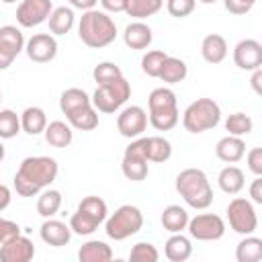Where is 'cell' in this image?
I'll list each match as a JSON object with an SVG mask.
<instances>
[{"mask_svg":"<svg viewBox=\"0 0 262 262\" xmlns=\"http://www.w3.org/2000/svg\"><path fill=\"white\" fill-rule=\"evenodd\" d=\"M145 127H147V113L137 104L123 108L117 117V129L123 137L135 139L145 131Z\"/></svg>","mask_w":262,"mask_h":262,"instance_id":"cell-14","label":"cell"},{"mask_svg":"<svg viewBox=\"0 0 262 262\" xmlns=\"http://www.w3.org/2000/svg\"><path fill=\"white\" fill-rule=\"evenodd\" d=\"M10 199H12L10 188L4 186V184H0V211H4V209L10 205Z\"/></svg>","mask_w":262,"mask_h":262,"instance_id":"cell-47","label":"cell"},{"mask_svg":"<svg viewBox=\"0 0 262 262\" xmlns=\"http://www.w3.org/2000/svg\"><path fill=\"white\" fill-rule=\"evenodd\" d=\"M2 160H4V145L0 143V162H2Z\"/></svg>","mask_w":262,"mask_h":262,"instance_id":"cell-50","label":"cell"},{"mask_svg":"<svg viewBox=\"0 0 262 262\" xmlns=\"http://www.w3.org/2000/svg\"><path fill=\"white\" fill-rule=\"evenodd\" d=\"M221 121V108L213 98H196L182 115V125L190 133H203L217 127Z\"/></svg>","mask_w":262,"mask_h":262,"instance_id":"cell-5","label":"cell"},{"mask_svg":"<svg viewBox=\"0 0 262 262\" xmlns=\"http://www.w3.org/2000/svg\"><path fill=\"white\" fill-rule=\"evenodd\" d=\"M262 70L258 68V70H254V74H252V88H254V92L256 94H262Z\"/></svg>","mask_w":262,"mask_h":262,"instance_id":"cell-49","label":"cell"},{"mask_svg":"<svg viewBox=\"0 0 262 262\" xmlns=\"http://www.w3.org/2000/svg\"><path fill=\"white\" fill-rule=\"evenodd\" d=\"M45 141L51 145V147H68L74 139V131L68 123L63 121H51L47 127H45Z\"/></svg>","mask_w":262,"mask_h":262,"instance_id":"cell-25","label":"cell"},{"mask_svg":"<svg viewBox=\"0 0 262 262\" xmlns=\"http://www.w3.org/2000/svg\"><path fill=\"white\" fill-rule=\"evenodd\" d=\"M47 20H49V31L53 35H66L74 27V10L68 6L53 8Z\"/></svg>","mask_w":262,"mask_h":262,"instance_id":"cell-32","label":"cell"},{"mask_svg":"<svg viewBox=\"0 0 262 262\" xmlns=\"http://www.w3.org/2000/svg\"><path fill=\"white\" fill-rule=\"evenodd\" d=\"M186 74H188L186 63L180 57H170L168 55L164 59V63H162V70H160L158 78L162 82H166V84H178V82H182L186 78Z\"/></svg>","mask_w":262,"mask_h":262,"instance_id":"cell-30","label":"cell"},{"mask_svg":"<svg viewBox=\"0 0 262 262\" xmlns=\"http://www.w3.org/2000/svg\"><path fill=\"white\" fill-rule=\"evenodd\" d=\"M39 233H41V239H43L47 246H53V248L68 246L70 239H72V229H70V225H66L63 221L51 219V217L45 219V223L41 225Z\"/></svg>","mask_w":262,"mask_h":262,"instance_id":"cell-18","label":"cell"},{"mask_svg":"<svg viewBox=\"0 0 262 262\" xmlns=\"http://www.w3.org/2000/svg\"><path fill=\"white\" fill-rule=\"evenodd\" d=\"M233 61L246 72L258 70L262 66V45L256 39H242L233 49Z\"/></svg>","mask_w":262,"mask_h":262,"instance_id":"cell-16","label":"cell"},{"mask_svg":"<svg viewBox=\"0 0 262 262\" xmlns=\"http://www.w3.org/2000/svg\"><path fill=\"white\" fill-rule=\"evenodd\" d=\"M162 225L170 233H180L188 225V213L180 205H168L162 211Z\"/></svg>","mask_w":262,"mask_h":262,"instance_id":"cell-28","label":"cell"},{"mask_svg":"<svg viewBox=\"0 0 262 262\" xmlns=\"http://www.w3.org/2000/svg\"><path fill=\"white\" fill-rule=\"evenodd\" d=\"M59 166L49 156L25 158L14 174V188L20 196H35L57 178Z\"/></svg>","mask_w":262,"mask_h":262,"instance_id":"cell-1","label":"cell"},{"mask_svg":"<svg viewBox=\"0 0 262 262\" xmlns=\"http://www.w3.org/2000/svg\"><path fill=\"white\" fill-rule=\"evenodd\" d=\"M123 176L133 182H141L147 178V156H145V137H135V141L129 143V147L123 154L121 162Z\"/></svg>","mask_w":262,"mask_h":262,"instance_id":"cell-9","label":"cell"},{"mask_svg":"<svg viewBox=\"0 0 262 262\" xmlns=\"http://www.w3.org/2000/svg\"><path fill=\"white\" fill-rule=\"evenodd\" d=\"M0 100H2V94H0Z\"/></svg>","mask_w":262,"mask_h":262,"instance_id":"cell-53","label":"cell"},{"mask_svg":"<svg viewBox=\"0 0 262 262\" xmlns=\"http://www.w3.org/2000/svg\"><path fill=\"white\" fill-rule=\"evenodd\" d=\"M92 76H94V80H96L98 86H104V84H111V82L119 80V78L123 76V72H121V68L115 66L113 61H102V63H98V66L92 70Z\"/></svg>","mask_w":262,"mask_h":262,"instance_id":"cell-38","label":"cell"},{"mask_svg":"<svg viewBox=\"0 0 262 262\" xmlns=\"http://www.w3.org/2000/svg\"><path fill=\"white\" fill-rule=\"evenodd\" d=\"M145 156H147V162H158V164L168 162L172 156V145L168 139L160 135L145 137Z\"/></svg>","mask_w":262,"mask_h":262,"instance_id":"cell-31","label":"cell"},{"mask_svg":"<svg viewBox=\"0 0 262 262\" xmlns=\"http://www.w3.org/2000/svg\"><path fill=\"white\" fill-rule=\"evenodd\" d=\"M149 123L154 129L158 131H170L176 127L180 115H178V106H176V94L170 88H156L151 90L149 98Z\"/></svg>","mask_w":262,"mask_h":262,"instance_id":"cell-4","label":"cell"},{"mask_svg":"<svg viewBox=\"0 0 262 262\" xmlns=\"http://www.w3.org/2000/svg\"><path fill=\"white\" fill-rule=\"evenodd\" d=\"M129 260L133 262H158L160 260V252L156 250L154 244L149 242H139L131 248L129 252Z\"/></svg>","mask_w":262,"mask_h":262,"instance_id":"cell-40","label":"cell"},{"mask_svg":"<svg viewBox=\"0 0 262 262\" xmlns=\"http://www.w3.org/2000/svg\"><path fill=\"white\" fill-rule=\"evenodd\" d=\"M51 10H53L51 0H20L16 8V23L25 29L39 27L49 18Z\"/></svg>","mask_w":262,"mask_h":262,"instance_id":"cell-12","label":"cell"},{"mask_svg":"<svg viewBox=\"0 0 262 262\" xmlns=\"http://www.w3.org/2000/svg\"><path fill=\"white\" fill-rule=\"evenodd\" d=\"M199 2H203V4H215L217 0H199Z\"/></svg>","mask_w":262,"mask_h":262,"instance_id":"cell-51","label":"cell"},{"mask_svg":"<svg viewBox=\"0 0 262 262\" xmlns=\"http://www.w3.org/2000/svg\"><path fill=\"white\" fill-rule=\"evenodd\" d=\"M164 254L170 262H184L192 256V244L186 235L180 233H172L166 242V248H164Z\"/></svg>","mask_w":262,"mask_h":262,"instance_id":"cell-23","label":"cell"},{"mask_svg":"<svg viewBox=\"0 0 262 262\" xmlns=\"http://www.w3.org/2000/svg\"><path fill=\"white\" fill-rule=\"evenodd\" d=\"M18 131H20V117L10 108L0 111V139H12L18 135Z\"/></svg>","mask_w":262,"mask_h":262,"instance_id":"cell-36","label":"cell"},{"mask_svg":"<svg viewBox=\"0 0 262 262\" xmlns=\"http://www.w3.org/2000/svg\"><path fill=\"white\" fill-rule=\"evenodd\" d=\"M25 49V37L14 25L0 27V70H6Z\"/></svg>","mask_w":262,"mask_h":262,"instance_id":"cell-13","label":"cell"},{"mask_svg":"<svg viewBox=\"0 0 262 262\" xmlns=\"http://www.w3.org/2000/svg\"><path fill=\"white\" fill-rule=\"evenodd\" d=\"M196 6V0H168L166 8L174 18H186L188 14H192Z\"/></svg>","mask_w":262,"mask_h":262,"instance_id":"cell-41","label":"cell"},{"mask_svg":"<svg viewBox=\"0 0 262 262\" xmlns=\"http://www.w3.org/2000/svg\"><path fill=\"white\" fill-rule=\"evenodd\" d=\"M18 233H20V227H18L14 221L0 217V246H2V244H6L8 239L16 237Z\"/></svg>","mask_w":262,"mask_h":262,"instance_id":"cell-42","label":"cell"},{"mask_svg":"<svg viewBox=\"0 0 262 262\" xmlns=\"http://www.w3.org/2000/svg\"><path fill=\"white\" fill-rule=\"evenodd\" d=\"M84 104H90V96L82 90V88H68L61 92V98H59V108L63 115L84 106Z\"/></svg>","mask_w":262,"mask_h":262,"instance_id":"cell-34","label":"cell"},{"mask_svg":"<svg viewBox=\"0 0 262 262\" xmlns=\"http://www.w3.org/2000/svg\"><path fill=\"white\" fill-rule=\"evenodd\" d=\"M237 262H260L262 260V239L256 235H246L235 248Z\"/></svg>","mask_w":262,"mask_h":262,"instance_id":"cell-29","label":"cell"},{"mask_svg":"<svg viewBox=\"0 0 262 262\" xmlns=\"http://www.w3.org/2000/svg\"><path fill=\"white\" fill-rule=\"evenodd\" d=\"M35 256V246L29 237L16 235L0 246V262H29Z\"/></svg>","mask_w":262,"mask_h":262,"instance_id":"cell-17","label":"cell"},{"mask_svg":"<svg viewBox=\"0 0 262 262\" xmlns=\"http://www.w3.org/2000/svg\"><path fill=\"white\" fill-rule=\"evenodd\" d=\"M217 184H219V188L223 192L237 194L246 184V176L237 166H225L217 176Z\"/></svg>","mask_w":262,"mask_h":262,"instance_id":"cell-27","label":"cell"},{"mask_svg":"<svg viewBox=\"0 0 262 262\" xmlns=\"http://www.w3.org/2000/svg\"><path fill=\"white\" fill-rule=\"evenodd\" d=\"M143 227V215L135 205H121L104 225V231L111 239L123 242L131 235H135Z\"/></svg>","mask_w":262,"mask_h":262,"instance_id":"cell-7","label":"cell"},{"mask_svg":"<svg viewBox=\"0 0 262 262\" xmlns=\"http://www.w3.org/2000/svg\"><path fill=\"white\" fill-rule=\"evenodd\" d=\"M47 127V117L45 111L39 106H27L20 115V129L29 135H39Z\"/></svg>","mask_w":262,"mask_h":262,"instance_id":"cell-26","label":"cell"},{"mask_svg":"<svg viewBox=\"0 0 262 262\" xmlns=\"http://www.w3.org/2000/svg\"><path fill=\"white\" fill-rule=\"evenodd\" d=\"M188 233L199 242H215L221 239L225 233V223L215 213H203L188 219Z\"/></svg>","mask_w":262,"mask_h":262,"instance_id":"cell-11","label":"cell"},{"mask_svg":"<svg viewBox=\"0 0 262 262\" xmlns=\"http://www.w3.org/2000/svg\"><path fill=\"white\" fill-rule=\"evenodd\" d=\"M78 258H80V262H108V260H113V250H111V246H106L100 239H90L80 246Z\"/></svg>","mask_w":262,"mask_h":262,"instance_id":"cell-24","label":"cell"},{"mask_svg":"<svg viewBox=\"0 0 262 262\" xmlns=\"http://www.w3.org/2000/svg\"><path fill=\"white\" fill-rule=\"evenodd\" d=\"M215 156L221 160V162H227V164H235L239 162L244 156H246V143L242 137L237 135H227V137H221L215 145Z\"/></svg>","mask_w":262,"mask_h":262,"instance_id":"cell-19","label":"cell"},{"mask_svg":"<svg viewBox=\"0 0 262 262\" xmlns=\"http://www.w3.org/2000/svg\"><path fill=\"white\" fill-rule=\"evenodd\" d=\"M78 35H80L84 45H88L92 49H100V47H106L115 41L117 25L102 10H94V8L84 10L80 25H78Z\"/></svg>","mask_w":262,"mask_h":262,"instance_id":"cell-2","label":"cell"},{"mask_svg":"<svg viewBox=\"0 0 262 262\" xmlns=\"http://www.w3.org/2000/svg\"><path fill=\"white\" fill-rule=\"evenodd\" d=\"M162 6H164V0H129L125 12L133 18L141 20V18H147V16L156 14Z\"/></svg>","mask_w":262,"mask_h":262,"instance_id":"cell-35","label":"cell"},{"mask_svg":"<svg viewBox=\"0 0 262 262\" xmlns=\"http://www.w3.org/2000/svg\"><path fill=\"white\" fill-rule=\"evenodd\" d=\"M2 2H4V4H14L16 0H2Z\"/></svg>","mask_w":262,"mask_h":262,"instance_id":"cell-52","label":"cell"},{"mask_svg":"<svg viewBox=\"0 0 262 262\" xmlns=\"http://www.w3.org/2000/svg\"><path fill=\"white\" fill-rule=\"evenodd\" d=\"M98 0H70V4L74 8H80V10H92L96 6Z\"/></svg>","mask_w":262,"mask_h":262,"instance_id":"cell-48","label":"cell"},{"mask_svg":"<svg viewBox=\"0 0 262 262\" xmlns=\"http://www.w3.org/2000/svg\"><path fill=\"white\" fill-rule=\"evenodd\" d=\"M225 129L229 131V135L242 137V135H248V133L254 129V121H252L250 115H246V113H233V115L227 117Z\"/></svg>","mask_w":262,"mask_h":262,"instance_id":"cell-37","label":"cell"},{"mask_svg":"<svg viewBox=\"0 0 262 262\" xmlns=\"http://www.w3.org/2000/svg\"><path fill=\"white\" fill-rule=\"evenodd\" d=\"M227 219L235 233L250 235L258 227V217L254 211V205L248 199H233L227 205Z\"/></svg>","mask_w":262,"mask_h":262,"instance_id":"cell-10","label":"cell"},{"mask_svg":"<svg viewBox=\"0 0 262 262\" xmlns=\"http://www.w3.org/2000/svg\"><path fill=\"white\" fill-rule=\"evenodd\" d=\"M166 57H168V55H166L164 51H160V49L147 51V53L141 57V70H143V74H147V76H151V78H158V76H160V70H162V63H164Z\"/></svg>","mask_w":262,"mask_h":262,"instance_id":"cell-39","label":"cell"},{"mask_svg":"<svg viewBox=\"0 0 262 262\" xmlns=\"http://www.w3.org/2000/svg\"><path fill=\"white\" fill-rule=\"evenodd\" d=\"M248 168L256 176H262V147H254L248 151Z\"/></svg>","mask_w":262,"mask_h":262,"instance_id":"cell-44","label":"cell"},{"mask_svg":"<svg viewBox=\"0 0 262 262\" xmlns=\"http://www.w3.org/2000/svg\"><path fill=\"white\" fill-rule=\"evenodd\" d=\"M176 190L192 209H207L213 203V188L201 168H186L176 176Z\"/></svg>","mask_w":262,"mask_h":262,"instance_id":"cell-3","label":"cell"},{"mask_svg":"<svg viewBox=\"0 0 262 262\" xmlns=\"http://www.w3.org/2000/svg\"><path fill=\"white\" fill-rule=\"evenodd\" d=\"M25 51H27V55H29L31 61L47 63V61H51L57 55V41L49 33H37V35H33L27 41Z\"/></svg>","mask_w":262,"mask_h":262,"instance_id":"cell-15","label":"cell"},{"mask_svg":"<svg viewBox=\"0 0 262 262\" xmlns=\"http://www.w3.org/2000/svg\"><path fill=\"white\" fill-rule=\"evenodd\" d=\"M250 196H252L254 203L262 205V178L260 176H256L254 182L250 184Z\"/></svg>","mask_w":262,"mask_h":262,"instance_id":"cell-46","label":"cell"},{"mask_svg":"<svg viewBox=\"0 0 262 262\" xmlns=\"http://www.w3.org/2000/svg\"><path fill=\"white\" fill-rule=\"evenodd\" d=\"M256 2L258 0H223L225 10L231 12V14H246V12H250L254 8Z\"/></svg>","mask_w":262,"mask_h":262,"instance_id":"cell-43","label":"cell"},{"mask_svg":"<svg viewBox=\"0 0 262 262\" xmlns=\"http://www.w3.org/2000/svg\"><path fill=\"white\" fill-rule=\"evenodd\" d=\"M106 203L100 196H86L80 201L78 211L70 219V229L78 235H90L106 219Z\"/></svg>","mask_w":262,"mask_h":262,"instance_id":"cell-6","label":"cell"},{"mask_svg":"<svg viewBox=\"0 0 262 262\" xmlns=\"http://www.w3.org/2000/svg\"><path fill=\"white\" fill-rule=\"evenodd\" d=\"M154 35H151V29L141 23V20H135V23H129L125 27V33H123V41L129 49H147L149 43H151Z\"/></svg>","mask_w":262,"mask_h":262,"instance_id":"cell-20","label":"cell"},{"mask_svg":"<svg viewBox=\"0 0 262 262\" xmlns=\"http://www.w3.org/2000/svg\"><path fill=\"white\" fill-rule=\"evenodd\" d=\"M61 207V192L55 190V188H47L39 194V201H37V213L41 217H53Z\"/></svg>","mask_w":262,"mask_h":262,"instance_id":"cell-33","label":"cell"},{"mask_svg":"<svg viewBox=\"0 0 262 262\" xmlns=\"http://www.w3.org/2000/svg\"><path fill=\"white\" fill-rule=\"evenodd\" d=\"M66 119H68L70 127H74L78 131H92V129L98 127V113L92 106V102L84 104V106H80V108H76L72 113H68Z\"/></svg>","mask_w":262,"mask_h":262,"instance_id":"cell-22","label":"cell"},{"mask_svg":"<svg viewBox=\"0 0 262 262\" xmlns=\"http://www.w3.org/2000/svg\"><path fill=\"white\" fill-rule=\"evenodd\" d=\"M100 4H102V8L108 10V12H125L129 0H100Z\"/></svg>","mask_w":262,"mask_h":262,"instance_id":"cell-45","label":"cell"},{"mask_svg":"<svg viewBox=\"0 0 262 262\" xmlns=\"http://www.w3.org/2000/svg\"><path fill=\"white\" fill-rule=\"evenodd\" d=\"M129 96H131V86H129V82L121 76L119 80H115V82H111V84L96 86V90H94L90 102H92V106H94L96 111H100V113H115V111H119V108L127 102Z\"/></svg>","mask_w":262,"mask_h":262,"instance_id":"cell-8","label":"cell"},{"mask_svg":"<svg viewBox=\"0 0 262 262\" xmlns=\"http://www.w3.org/2000/svg\"><path fill=\"white\" fill-rule=\"evenodd\" d=\"M201 53H203V59L207 63H221L227 55V41L217 35V33H211L203 39L201 43Z\"/></svg>","mask_w":262,"mask_h":262,"instance_id":"cell-21","label":"cell"}]
</instances>
